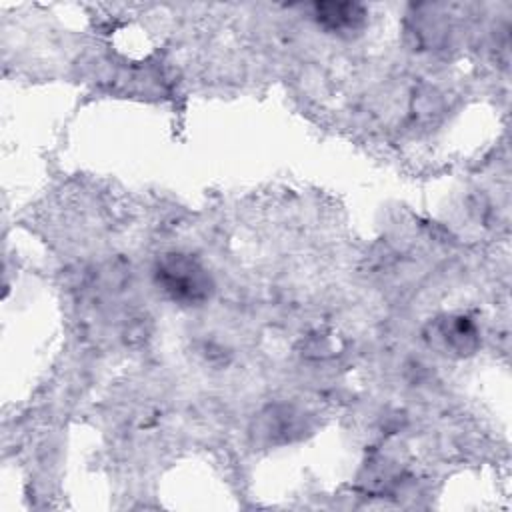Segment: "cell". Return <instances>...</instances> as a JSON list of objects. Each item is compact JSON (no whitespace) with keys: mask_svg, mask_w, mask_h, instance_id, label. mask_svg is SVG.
I'll list each match as a JSON object with an SVG mask.
<instances>
[{"mask_svg":"<svg viewBox=\"0 0 512 512\" xmlns=\"http://www.w3.org/2000/svg\"><path fill=\"white\" fill-rule=\"evenodd\" d=\"M158 282H162L172 298L180 300H200L208 292V280L202 268L182 254H172L162 262L158 268Z\"/></svg>","mask_w":512,"mask_h":512,"instance_id":"obj_1","label":"cell"},{"mask_svg":"<svg viewBox=\"0 0 512 512\" xmlns=\"http://www.w3.org/2000/svg\"><path fill=\"white\" fill-rule=\"evenodd\" d=\"M318 16L330 28H350L364 14L356 4H318Z\"/></svg>","mask_w":512,"mask_h":512,"instance_id":"obj_2","label":"cell"}]
</instances>
